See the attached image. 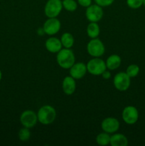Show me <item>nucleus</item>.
Masks as SVG:
<instances>
[{
    "mask_svg": "<svg viewBox=\"0 0 145 146\" xmlns=\"http://www.w3.org/2000/svg\"><path fill=\"white\" fill-rule=\"evenodd\" d=\"M143 5L145 7V0H143Z\"/></svg>",
    "mask_w": 145,
    "mask_h": 146,
    "instance_id": "c85d7f7f",
    "label": "nucleus"
},
{
    "mask_svg": "<svg viewBox=\"0 0 145 146\" xmlns=\"http://www.w3.org/2000/svg\"><path fill=\"white\" fill-rule=\"evenodd\" d=\"M87 51L91 56L94 58H100L105 54V45L99 38H91L87 44Z\"/></svg>",
    "mask_w": 145,
    "mask_h": 146,
    "instance_id": "7ed1b4c3",
    "label": "nucleus"
},
{
    "mask_svg": "<svg viewBox=\"0 0 145 146\" xmlns=\"http://www.w3.org/2000/svg\"><path fill=\"white\" fill-rule=\"evenodd\" d=\"M45 34V32H44V28L42 29H39L38 30V35H43V34Z\"/></svg>",
    "mask_w": 145,
    "mask_h": 146,
    "instance_id": "bb28decb",
    "label": "nucleus"
},
{
    "mask_svg": "<svg viewBox=\"0 0 145 146\" xmlns=\"http://www.w3.org/2000/svg\"><path fill=\"white\" fill-rule=\"evenodd\" d=\"M122 117L125 123L128 125H134L139 119V112L134 106H128L122 111Z\"/></svg>",
    "mask_w": 145,
    "mask_h": 146,
    "instance_id": "6e6552de",
    "label": "nucleus"
},
{
    "mask_svg": "<svg viewBox=\"0 0 145 146\" xmlns=\"http://www.w3.org/2000/svg\"><path fill=\"white\" fill-rule=\"evenodd\" d=\"M112 146H127L128 140L125 135L122 133H115L110 137V143Z\"/></svg>",
    "mask_w": 145,
    "mask_h": 146,
    "instance_id": "dca6fc26",
    "label": "nucleus"
},
{
    "mask_svg": "<svg viewBox=\"0 0 145 146\" xmlns=\"http://www.w3.org/2000/svg\"><path fill=\"white\" fill-rule=\"evenodd\" d=\"M61 21L55 17V18H48L44 24V32L47 35L53 36L56 34L61 29Z\"/></svg>",
    "mask_w": 145,
    "mask_h": 146,
    "instance_id": "9d476101",
    "label": "nucleus"
},
{
    "mask_svg": "<svg viewBox=\"0 0 145 146\" xmlns=\"http://www.w3.org/2000/svg\"><path fill=\"white\" fill-rule=\"evenodd\" d=\"M139 67L136 64H131L127 68L126 74L129 76L130 78H134L139 74Z\"/></svg>",
    "mask_w": 145,
    "mask_h": 146,
    "instance_id": "4be33fe9",
    "label": "nucleus"
},
{
    "mask_svg": "<svg viewBox=\"0 0 145 146\" xmlns=\"http://www.w3.org/2000/svg\"><path fill=\"white\" fill-rule=\"evenodd\" d=\"M94 1H95V4H97L98 5L102 7H106L112 5L115 0H94Z\"/></svg>",
    "mask_w": 145,
    "mask_h": 146,
    "instance_id": "b1692460",
    "label": "nucleus"
},
{
    "mask_svg": "<svg viewBox=\"0 0 145 146\" xmlns=\"http://www.w3.org/2000/svg\"><path fill=\"white\" fill-rule=\"evenodd\" d=\"M38 121L37 114L31 110H26L20 116V122L24 127L31 128L35 126Z\"/></svg>",
    "mask_w": 145,
    "mask_h": 146,
    "instance_id": "1a4fd4ad",
    "label": "nucleus"
},
{
    "mask_svg": "<svg viewBox=\"0 0 145 146\" xmlns=\"http://www.w3.org/2000/svg\"><path fill=\"white\" fill-rule=\"evenodd\" d=\"M121 62H122L121 57L117 54L110 55L105 61L107 68H108L109 70H115L118 68L120 66Z\"/></svg>",
    "mask_w": 145,
    "mask_h": 146,
    "instance_id": "2eb2a0df",
    "label": "nucleus"
},
{
    "mask_svg": "<svg viewBox=\"0 0 145 146\" xmlns=\"http://www.w3.org/2000/svg\"><path fill=\"white\" fill-rule=\"evenodd\" d=\"M62 88L63 92L66 95L70 96L74 94L76 89V83L75 79L72 76H65L63 80Z\"/></svg>",
    "mask_w": 145,
    "mask_h": 146,
    "instance_id": "ddd939ff",
    "label": "nucleus"
},
{
    "mask_svg": "<svg viewBox=\"0 0 145 146\" xmlns=\"http://www.w3.org/2000/svg\"><path fill=\"white\" fill-rule=\"evenodd\" d=\"M100 33V29L98 22H90L87 27V34L91 38H98Z\"/></svg>",
    "mask_w": 145,
    "mask_h": 146,
    "instance_id": "f3484780",
    "label": "nucleus"
},
{
    "mask_svg": "<svg viewBox=\"0 0 145 146\" xmlns=\"http://www.w3.org/2000/svg\"><path fill=\"white\" fill-rule=\"evenodd\" d=\"M119 121L117 118H112V117H108L105 118L102 121L101 123V128L104 132H106L107 133H115V132L119 130Z\"/></svg>",
    "mask_w": 145,
    "mask_h": 146,
    "instance_id": "9b49d317",
    "label": "nucleus"
},
{
    "mask_svg": "<svg viewBox=\"0 0 145 146\" xmlns=\"http://www.w3.org/2000/svg\"><path fill=\"white\" fill-rule=\"evenodd\" d=\"M86 66L88 72L93 76H100L107 70L106 63L100 58H94L90 60Z\"/></svg>",
    "mask_w": 145,
    "mask_h": 146,
    "instance_id": "20e7f679",
    "label": "nucleus"
},
{
    "mask_svg": "<svg viewBox=\"0 0 145 146\" xmlns=\"http://www.w3.org/2000/svg\"><path fill=\"white\" fill-rule=\"evenodd\" d=\"M110 135L106 132L99 133L96 137V142L99 145L105 146L109 145L110 143Z\"/></svg>",
    "mask_w": 145,
    "mask_h": 146,
    "instance_id": "6ab92c4d",
    "label": "nucleus"
},
{
    "mask_svg": "<svg viewBox=\"0 0 145 146\" xmlns=\"http://www.w3.org/2000/svg\"><path fill=\"white\" fill-rule=\"evenodd\" d=\"M77 2L81 7L87 8L92 4V0H77Z\"/></svg>",
    "mask_w": 145,
    "mask_h": 146,
    "instance_id": "393cba45",
    "label": "nucleus"
},
{
    "mask_svg": "<svg viewBox=\"0 0 145 146\" xmlns=\"http://www.w3.org/2000/svg\"><path fill=\"white\" fill-rule=\"evenodd\" d=\"M38 121L43 125H50L53 123L56 118V111L53 106L45 105L41 107L37 113Z\"/></svg>",
    "mask_w": 145,
    "mask_h": 146,
    "instance_id": "f03ea898",
    "label": "nucleus"
},
{
    "mask_svg": "<svg viewBox=\"0 0 145 146\" xmlns=\"http://www.w3.org/2000/svg\"><path fill=\"white\" fill-rule=\"evenodd\" d=\"M103 10L102 7L97 4H91L85 11L86 18L90 22H98L102 19L103 17Z\"/></svg>",
    "mask_w": 145,
    "mask_h": 146,
    "instance_id": "0eeeda50",
    "label": "nucleus"
},
{
    "mask_svg": "<svg viewBox=\"0 0 145 146\" xmlns=\"http://www.w3.org/2000/svg\"><path fill=\"white\" fill-rule=\"evenodd\" d=\"M61 44L63 46H64L66 48H71L72 47L74 44V37L71 33L65 32L62 34L61 38Z\"/></svg>",
    "mask_w": 145,
    "mask_h": 146,
    "instance_id": "a211bd4d",
    "label": "nucleus"
},
{
    "mask_svg": "<svg viewBox=\"0 0 145 146\" xmlns=\"http://www.w3.org/2000/svg\"><path fill=\"white\" fill-rule=\"evenodd\" d=\"M127 4L129 8L136 9L143 5V0H127Z\"/></svg>",
    "mask_w": 145,
    "mask_h": 146,
    "instance_id": "5701e85b",
    "label": "nucleus"
},
{
    "mask_svg": "<svg viewBox=\"0 0 145 146\" xmlns=\"http://www.w3.org/2000/svg\"><path fill=\"white\" fill-rule=\"evenodd\" d=\"M63 8L70 12H73L78 9V2L75 0H63Z\"/></svg>",
    "mask_w": 145,
    "mask_h": 146,
    "instance_id": "aec40b11",
    "label": "nucleus"
},
{
    "mask_svg": "<svg viewBox=\"0 0 145 146\" xmlns=\"http://www.w3.org/2000/svg\"><path fill=\"white\" fill-rule=\"evenodd\" d=\"M63 9L61 0H48L44 7V13L48 18H55Z\"/></svg>",
    "mask_w": 145,
    "mask_h": 146,
    "instance_id": "39448f33",
    "label": "nucleus"
},
{
    "mask_svg": "<svg viewBox=\"0 0 145 146\" xmlns=\"http://www.w3.org/2000/svg\"><path fill=\"white\" fill-rule=\"evenodd\" d=\"M87 66L84 63L79 62L77 64H74L70 68V76L72 78L76 79H81L83 78L86 74Z\"/></svg>",
    "mask_w": 145,
    "mask_h": 146,
    "instance_id": "f8f14e48",
    "label": "nucleus"
},
{
    "mask_svg": "<svg viewBox=\"0 0 145 146\" xmlns=\"http://www.w3.org/2000/svg\"><path fill=\"white\" fill-rule=\"evenodd\" d=\"M101 76H102V77L104 78V79L108 80L111 78V76H112V74H111V73L109 72V71H107V70H105V71H104L102 74H101Z\"/></svg>",
    "mask_w": 145,
    "mask_h": 146,
    "instance_id": "a878e982",
    "label": "nucleus"
},
{
    "mask_svg": "<svg viewBox=\"0 0 145 146\" xmlns=\"http://www.w3.org/2000/svg\"><path fill=\"white\" fill-rule=\"evenodd\" d=\"M1 78H2V73H1V70H0V81H1Z\"/></svg>",
    "mask_w": 145,
    "mask_h": 146,
    "instance_id": "cd10ccee",
    "label": "nucleus"
},
{
    "mask_svg": "<svg viewBox=\"0 0 145 146\" xmlns=\"http://www.w3.org/2000/svg\"><path fill=\"white\" fill-rule=\"evenodd\" d=\"M31 131H30L29 128H26V127L21 128L18 133V138H19L20 141H23V142L28 141L31 138Z\"/></svg>",
    "mask_w": 145,
    "mask_h": 146,
    "instance_id": "412c9836",
    "label": "nucleus"
},
{
    "mask_svg": "<svg viewBox=\"0 0 145 146\" xmlns=\"http://www.w3.org/2000/svg\"><path fill=\"white\" fill-rule=\"evenodd\" d=\"M130 77L126 72H119L113 78L114 86L119 91H125L129 88L131 84Z\"/></svg>",
    "mask_w": 145,
    "mask_h": 146,
    "instance_id": "423d86ee",
    "label": "nucleus"
},
{
    "mask_svg": "<svg viewBox=\"0 0 145 146\" xmlns=\"http://www.w3.org/2000/svg\"><path fill=\"white\" fill-rule=\"evenodd\" d=\"M56 61L60 67L64 69H70L75 64V57L74 53L70 48H62L56 56Z\"/></svg>",
    "mask_w": 145,
    "mask_h": 146,
    "instance_id": "f257e3e1",
    "label": "nucleus"
},
{
    "mask_svg": "<svg viewBox=\"0 0 145 146\" xmlns=\"http://www.w3.org/2000/svg\"><path fill=\"white\" fill-rule=\"evenodd\" d=\"M45 46L47 51L52 54H55L62 49V44L61 39L55 37H50L45 41Z\"/></svg>",
    "mask_w": 145,
    "mask_h": 146,
    "instance_id": "4468645a",
    "label": "nucleus"
}]
</instances>
